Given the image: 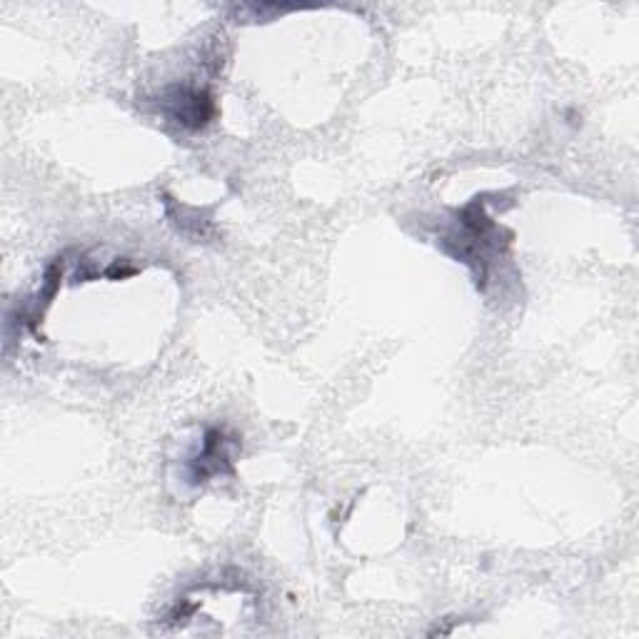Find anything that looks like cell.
Segmentation results:
<instances>
[{
    "instance_id": "cell-1",
    "label": "cell",
    "mask_w": 639,
    "mask_h": 639,
    "mask_svg": "<svg viewBox=\"0 0 639 639\" xmlns=\"http://www.w3.org/2000/svg\"><path fill=\"white\" fill-rule=\"evenodd\" d=\"M223 432L210 430L205 435L203 442V452L195 457L193 462V482H205L213 475H223V472H230L228 465V455L223 452Z\"/></svg>"
}]
</instances>
